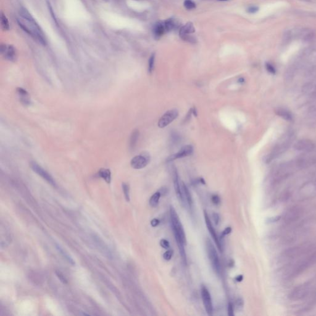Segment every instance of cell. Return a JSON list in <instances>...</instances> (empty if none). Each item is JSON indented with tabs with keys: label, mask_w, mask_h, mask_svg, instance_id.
Segmentation results:
<instances>
[{
	"label": "cell",
	"mask_w": 316,
	"mask_h": 316,
	"mask_svg": "<svg viewBox=\"0 0 316 316\" xmlns=\"http://www.w3.org/2000/svg\"><path fill=\"white\" fill-rule=\"evenodd\" d=\"M204 219H205V222H206V226H207V230H209L210 235H211L213 240L214 241V242L216 243V246L218 248V249L219 250V251H220L221 252L222 251V245H221V243L219 239V237L217 235V233L214 229V228L213 227V225L211 223V222H210V220L209 217V216L208 214H207V213L206 211L204 212Z\"/></svg>",
	"instance_id": "cell-8"
},
{
	"label": "cell",
	"mask_w": 316,
	"mask_h": 316,
	"mask_svg": "<svg viewBox=\"0 0 316 316\" xmlns=\"http://www.w3.org/2000/svg\"><path fill=\"white\" fill-rule=\"evenodd\" d=\"M201 294L203 300V303L204 307L206 309L207 314L209 315H212L213 312V302L210 294L208 290L206 288L205 286H202L201 288Z\"/></svg>",
	"instance_id": "cell-7"
},
{
	"label": "cell",
	"mask_w": 316,
	"mask_h": 316,
	"mask_svg": "<svg viewBox=\"0 0 316 316\" xmlns=\"http://www.w3.org/2000/svg\"><path fill=\"white\" fill-rule=\"evenodd\" d=\"M236 304L238 307H242L243 306V301L241 298H238L236 301Z\"/></svg>",
	"instance_id": "cell-39"
},
{
	"label": "cell",
	"mask_w": 316,
	"mask_h": 316,
	"mask_svg": "<svg viewBox=\"0 0 316 316\" xmlns=\"http://www.w3.org/2000/svg\"><path fill=\"white\" fill-rule=\"evenodd\" d=\"M1 24L2 29L4 30H8L9 29V24L8 19L5 15H4L3 13L1 15Z\"/></svg>",
	"instance_id": "cell-25"
},
{
	"label": "cell",
	"mask_w": 316,
	"mask_h": 316,
	"mask_svg": "<svg viewBox=\"0 0 316 316\" xmlns=\"http://www.w3.org/2000/svg\"><path fill=\"white\" fill-rule=\"evenodd\" d=\"M160 245L161 247H163L164 249H169L170 248V244H169V242L166 240V239H162L160 241Z\"/></svg>",
	"instance_id": "cell-29"
},
{
	"label": "cell",
	"mask_w": 316,
	"mask_h": 316,
	"mask_svg": "<svg viewBox=\"0 0 316 316\" xmlns=\"http://www.w3.org/2000/svg\"><path fill=\"white\" fill-rule=\"evenodd\" d=\"M179 116V111L177 109H171L167 111L158 121V127L160 128H164L169 125L175 119H176Z\"/></svg>",
	"instance_id": "cell-6"
},
{
	"label": "cell",
	"mask_w": 316,
	"mask_h": 316,
	"mask_svg": "<svg viewBox=\"0 0 316 316\" xmlns=\"http://www.w3.org/2000/svg\"><path fill=\"white\" fill-rule=\"evenodd\" d=\"M158 191L160 193L161 195H166L168 193V189L167 187H162Z\"/></svg>",
	"instance_id": "cell-38"
},
{
	"label": "cell",
	"mask_w": 316,
	"mask_h": 316,
	"mask_svg": "<svg viewBox=\"0 0 316 316\" xmlns=\"http://www.w3.org/2000/svg\"><path fill=\"white\" fill-rule=\"evenodd\" d=\"M294 148L300 151L310 152L314 150V145L310 140H301L295 143Z\"/></svg>",
	"instance_id": "cell-12"
},
{
	"label": "cell",
	"mask_w": 316,
	"mask_h": 316,
	"mask_svg": "<svg viewBox=\"0 0 316 316\" xmlns=\"http://www.w3.org/2000/svg\"><path fill=\"white\" fill-rule=\"evenodd\" d=\"M192 113L195 116H197V109L195 108H192Z\"/></svg>",
	"instance_id": "cell-41"
},
{
	"label": "cell",
	"mask_w": 316,
	"mask_h": 316,
	"mask_svg": "<svg viewBox=\"0 0 316 316\" xmlns=\"http://www.w3.org/2000/svg\"><path fill=\"white\" fill-rule=\"evenodd\" d=\"M173 256V251L172 250H168L166 252H165L163 254V257L166 261H170L172 259V257Z\"/></svg>",
	"instance_id": "cell-28"
},
{
	"label": "cell",
	"mask_w": 316,
	"mask_h": 316,
	"mask_svg": "<svg viewBox=\"0 0 316 316\" xmlns=\"http://www.w3.org/2000/svg\"><path fill=\"white\" fill-rule=\"evenodd\" d=\"M122 190L124 192V197L127 202L130 201V188L129 185L126 183H122Z\"/></svg>",
	"instance_id": "cell-24"
},
{
	"label": "cell",
	"mask_w": 316,
	"mask_h": 316,
	"mask_svg": "<svg viewBox=\"0 0 316 316\" xmlns=\"http://www.w3.org/2000/svg\"><path fill=\"white\" fill-rule=\"evenodd\" d=\"M170 219L175 240L177 241H183L186 244V235L182 224L176 210L172 206H170Z\"/></svg>",
	"instance_id": "cell-2"
},
{
	"label": "cell",
	"mask_w": 316,
	"mask_h": 316,
	"mask_svg": "<svg viewBox=\"0 0 316 316\" xmlns=\"http://www.w3.org/2000/svg\"><path fill=\"white\" fill-rule=\"evenodd\" d=\"M103 1H105V2H108V0H103Z\"/></svg>",
	"instance_id": "cell-46"
},
{
	"label": "cell",
	"mask_w": 316,
	"mask_h": 316,
	"mask_svg": "<svg viewBox=\"0 0 316 316\" xmlns=\"http://www.w3.org/2000/svg\"><path fill=\"white\" fill-rule=\"evenodd\" d=\"M213 218L214 222L216 224V225H217L218 223L219 222V214H217V213H213Z\"/></svg>",
	"instance_id": "cell-37"
},
{
	"label": "cell",
	"mask_w": 316,
	"mask_h": 316,
	"mask_svg": "<svg viewBox=\"0 0 316 316\" xmlns=\"http://www.w3.org/2000/svg\"><path fill=\"white\" fill-rule=\"evenodd\" d=\"M243 278V275H240L237 276V277H235V280L237 281V282H241V281H242Z\"/></svg>",
	"instance_id": "cell-40"
},
{
	"label": "cell",
	"mask_w": 316,
	"mask_h": 316,
	"mask_svg": "<svg viewBox=\"0 0 316 316\" xmlns=\"http://www.w3.org/2000/svg\"><path fill=\"white\" fill-rule=\"evenodd\" d=\"M231 232H232V228L230 227H228L222 232V236L224 237V236L229 235V234H230L231 233Z\"/></svg>",
	"instance_id": "cell-34"
},
{
	"label": "cell",
	"mask_w": 316,
	"mask_h": 316,
	"mask_svg": "<svg viewBox=\"0 0 316 316\" xmlns=\"http://www.w3.org/2000/svg\"><path fill=\"white\" fill-rule=\"evenodd\" d=\"M219 1H228V0H219Z\"/></svg>",
	"instance_id": "cell-44"
},
{
	"label": "cell",
	"mask_w": 316,
	"mask_h": 316,
	"mask_svg": "<svg viewBox=\"0 0 316 316\" xmlns=\"http://www.w3.org/2000/svg\"><path fill=\"white\" fill-rule=\"evenodd\" d=\"M160 221L157 219H153L151 221V225L153 227H157L158 225L160 224Z\"/></svg>",
	"instance_id": "cell-36"
},
{
	"label": "cell",
	"mask_w": 316,
	"mask_h": 316,
	"mask_svg": "<svg viewBox=\"0 0 316 316\" xmlns=\"http://www.w3.org/2000/svg\"><path fill=\"white\" fill-rule=\"evenodd\" d=\"M303 1H306V2H308V1H309V0H303Z\"/></svg>",
	"instance_id": "cell-45"
},
{
	"label": "cell",
	"mask_w": 316,
	"mask_h": 316,
	"mask_svg": "<svg viewBox=\"0 0 316 316\" xmlns=\"http://www.w3.org/2000/svg\"><path fill=\"white\" fill-rule=\"evenodd\" d=\"M138 137H139V131H138V130L135 129L132 133L130 139L129 146H130V148L131 150H133L135 148L137 142H138Z\"/></svg>",
	"instance_id": "cell-19"
},
{
	"label": "cell",
	"mask_w": 316,
	"mask_h": 316,
	"mask_svg": "<svg viewBox=\"0 0 316 316\" xmlns=\"http://www.w3.org/2000/svg\"><path fill=\"white\" fill-rule=\"evenodd\" d=\"M312 151L306 152L304 155H302L297 161L298 165L300 167H306L316 162V154H311Z\"/></svg>",
	"instance_id": "cell-11"
},
{
	"label": "cell",
	"mask_w": 316,
	"mask_h": 316,
	"mask_svg": "<svg viewBox=\"0 0 316 316\" xmlns=\"http://www.w3.org/2000/svg\"><path fill=\"white\" fill-rule=\"evenodd\" d=\"M154 60H155V55L153 53L150 56L148 61V72L150 74H151L153 69H154Z\"/></svg>",
	"instance_id": "cell-26"
},
{
	"label": "cell",
	"mask_w": 316,
	"mask_h": 316,
	"mask_svg": "<svg viewBox=\"0 0 316 316\" xmlns=\"http://www.w3.org/2000/svg\"><path fill=\"white\" fill-rule=\"evenodd\" d=\"M1 52L6 59L12 62L15 61L17 59V52L13 46L5 44L2 45Z\"/></svg>",
	"instance_id": "cell-9"
},
{
	"label": "cell",
	"mask_w": 316,
	"mask_h": 316,
	"mask_svg": "<svg viewBox=\"0 0 316 316\" xmlns=\"http://www.w3.org/2000/svg\"><path fill=\"white\" fill-rule=\"evenodd\" d=\"M182 191H183V194H184V195L185 197V198H186V200L187 201V203H188V206L191 207L192 204H193L192 198H191V194H190L188 188H187V185L183 182H182Z\"/></svg>",
	"instance_id": "cell-20"
},
{
	"label": "cell",
	"mask_w": 316,
	"mask_h": 316,
	"mask_svg": "<svg viewBox=\"0 0 316 316\" xmlns=\"http://www.w3.org/2000/svg\"><path fill=\"white\" fill-rule=\"evenodd\" d=\"M173 185H174V189L175 193H176L177 197L179 199V201L183 203V193L182 192L180 185L179 183V175L177 173V170L175 167L173 168Z\"/></svg>",
	"instance_id": "cell-14"
},
{
	"label": "cell",
	"mask_w": 316,
	"mask_h": 316,
	"mask_svg": "<svg viewBox=\"0 0 316 316\" xmlns=\"http://www.w3.org/2000/svg\"><path fill=\"white\" fill-rule=\"evenodd\" d=\"M56 275L58 276V278L61 281V282H62L63 284H67V279L66 278V277H64V275L61 272H60L59 271H56Z\"/></svg>",
	"instance_id": "cell-30"
},
{
	"label": "cell",
	"mask_w": 316,
	"mask_h": 316,
	"mask_svg": "<svg viewBox=\"0 0 316 316\" xmlns=\"http://www.w3.org/2000/svg\"><path fill=\"white\" fill-rule=\"evenodd\" d=\"M150 161V156L148 153H143L133 157L130 165L135 169H141L145 167Z\"/></svg>",
	"instance_id": "cell-4"
},
{
	"label": "cell",
	"mask_w": 316,
	"mask_h": 316,
	"mask_svg": "<svg viewBox=\"0 0 316 316\" xmlns=\"http://www.w3.org/2000/svg\"><path fill=\"white\" fill-rule=\"evenodd\" d=\"M16 92L21 103L25 106H30L31 104V100L29 93L25 90L23 89L22 88L20 87L17 88Z\"/></svg>",
	"instance_id": "cell-15"
},
{
	"label": "cell",
	"mask_w": 316,
	"mask_h": 316,
	"mask_svg": "<svg viewBox=\"0 0 316 316\" xmlns=\"http://www.w3.org/2000/svg\"><path fill=\"white\" fill-rule=\"evenodd\" d=\"M266 67L267 70L270 73H271V74H275V69L274 67L272 65H271V64L267 63L266 65Z\"/></svg>",
	"instance_id": "cell-33"
},
{
	"label": "cell",
	"mask_w": 316,
	"mask_h": 316,
	"mask_svg": "<svg viewBox=\"0 0 316 316\" xmlns=\"http://www.w3.org/2000/svg\"><path fill=\"white\" fill-rule=\"evenodd\" d=\"M228 315L229 316H234V306L231 303H229L228 305Z\"/></svg>",
	"instance_id": "cell-31"
},
{
	"label": "cell",
	"mask_w": 316,
	"mask_h": 316,
	"mask_svg": "<svg viewBox=\"0 0 316 316\" xmlns=\"http://www.w3.org/2000/svg\"><path fill=\"white\" fill-rule=\"evenodd\" d=\"M244 82V80L243 78H240L239 80H238V82L240 83H243Z\"/></svg>",
	"instance_id": "cell-43"
},
{
	"label": "cell",
	"mask_w": 316,
	"mask_h": 316,
	"mask_svg": "<svg viewBox=\"0 0 316 316\" xmlns=\"http://www.w3.org/2000/svg\"><path fill=\"white\" fill-rule=\"evenodd\" d=\"M185 8L188 10L193 9L196 8V4L192 0H185L183 3Z\"/></svg>",
	"instance_id": "cell-27"
},
{
	"label": "cell",
	"mask_w": 316,
	"mask_h": 316,
	"mask_svg": "<svg viewBox=\"0 0 316 316\" xmlns=\"http://www.w3.org/2000/svg\"><path fill=\"white\" fill-rule=\"evenodd\" d=\"M56 248L58 249V250L59 251V253H61V254L64 256V257L66 258V260H67L69 263H71V264L72 265H74V264H75V261L73 260V259H72L71 256H69V254H68L67 253H66V252L64 251L61 248V247H60V246L56 244Z\"/></svg>",
	"instance_id": "cell-23"
},
{
	"label": "cell",
	"mask_w": 316,
	"mask_h": 316,
	"mask_svg": "<svg viewBox=\"0 0 316 316\" xmlns=\"http://www.w3.org/2000/svg\"><path fill=\"white\" fill-rule=\"evenodd\" d=\"M164 24L166 32H169V31L173 30L174 29L177 28V27L178 25V24L176 22V21L173 19H169L166 20L164 22Z\"/></svg>",
	"instance_id": "cell-22"
},
{
	"label": "cell",
	"mask_w": 316,
	"mask_h": 316,
	"mask_svg": "<svg viewBox=\"0 0 316 316\" xmlns=\"http://www.w3.org/2000/svg\"><path fill=\"white\" fill-rule=\"evenodd\" d=\"M211 200H212V202L213 203V204H214L215 205H218L220 201L219 197L217 195H213L211 197Z\"/></svg>",
	"instance_id": "cell-32"
},
{
	"label": "cell",
	"mask_w": 316,
	"mask_h": 316,
	"mask_svg": "<svg viewBox=\"0 0 316 316\" xmlns=\"http://www.w3.org/2000/svg\"><path fill=\"white\" fill-rule=\"evenodd\" d=\"M195 32V29L191 22L187 23L186 25H183L180 30V37L184 40L189 41L190 42L191 40H192L191 37L189 36V35Z\"/></svg>",
	"instance_id": "cell-13"
},
{
	"label": "cell",
	"mask_w": 316,
	"mask_h": 316,
	"mask_svg": "<svg viewBox=\"0 0 316 316\" xmlns=\"http://www.w3.org/2000/svg\"><path fill=\"white\" fill-rule=\"evenodd\" d=\"M19 15L20 19H17L19 26L38 43L46 45V40L45 34L29 12L22 8L19 11Z\"/></svg>",
	"instance_id": "cell-1"
},
{
	"label": "cell",
	"mask_w": 316,
	"mask_h": 316,
	"mask_svg": "<svg viewBox=\"0 0 316 316\" xmlns=\"http://www.w3.org/2000/svg\"><path fill=\"white\" fill-rule=\"evenodd\" d=\"M276 114L280 117H282L284 119L286 120H291L292 119L291 114L285 109L284 108H278L276 110Z\"/></svg>",
	"instance_id": "cell-18"
},
{
	"label": "cell",
	"mask_w": 316,
	"mask_h": 316,
	"mask_svg": "<svg viewBox=\"0 0 316 316\" xmlns=\"http://www.w3.org/2000/svg\"><path fill=\"white\" fill-rule=\"evenodd\" d=\"M99 177L103 179L107 183H110L111 182V172L109 169L102 168L99 169L98 173Z\"/></svg>",
	"instance_id": "cell-17"
},
{
	"label": "cell",
	"mask_w": 316,
	"mask_h": 316,
	"mask_svg": "<svg viewBox=\"0 0 316 316\" xmlns=\"http://www.w3.org/2000/svg\"><path fill=\"white\" fill-rule=\"evenodd\" d=\"M199 182H200V183H203V184H204V185L206 183H205V181L204 180V179H203V178H200V179H199Z\"/></svg>",
	"instance_id": "cell-42"
},
{
	"label": "cell",
	"mask_w": 316,
	"mask_h": 316,
	"mask_svg": "<svg viewBox=\"0 0 316 316\" xmlns=\"http://www.w3.org/2000/svg\"><path fill=\"white\" fill-rule=\"evenodd\" d=\"M166 32V30L164 24L162 22L156 23L153 29V35H154V37L157 39L162 37Z\"/></svg>",
	"instance_id": "cell-16"
},
{
	"label": "cell",
	"mask_w": 316,
	"mask_h": 316,
	"mask_svg": "<svg viewBox=\"0 0 316 316\" xmlns=\"http://www.w3.org/2000/svg\"><path fill=\"white\" fill-rule=\"evenodd\" d=\"M161 195L159 191H157L151 197L150 200H149V204L150 206L152 207H155L157 206L158 203H159V201L160 199Z\"/></svg>",
	"instance_id": "cell-21"
},
{
	"label": "cell",
	"mask_w": 316,
	"mask_h": 316,
	"mask_svg": "<svg viewBox=\"0 0 316 316\" xmlns=\"http://www.w3.org/2000/svg\"><path fill=\"white\" fill-rule=\"evenodd\" d=\"M258 9H259L258 8L256 7V6H250V8H248L247 11H248L249 13L253 14V13L256 12L258 11Z\"/></svg>",
	"instance_id": "cell-35"
},
{
	"label": "cell",
	"mask_w": 316,
	"mask_h": 316,
	"mask_svg": "<svg viewBox=\"0 0 316 316\" xmlns=\"http://www.w3.org/2000/svg\"><path fill=\"white\" fill-rule=\"evenodd\" d=\"M193 152V148L192 146L190 145H186V146L182 147L178 153L170 156L167 158V161L170 162V161H172L175 160L180 159V158L187 157L188 156L191 155Z\"/></svg>",
	"instance_id": "cell-10"
},
{
	"label": "cell",
	"mask_w": 316,
	"mask_h": 316,
	"mask_svg": "<svg viewBox=\"0 0 316 316\" xmlns=\"http://www.w3.org/2000/svg\"><path fill=\"white\" fill-rule=\"evenodd\" d=\"M30 167L33 170V172L37 173L41 177H42L44 180H45L48 183L53 187H56V183L54 179L52 177L51 175L46 172L45 169H43L41 166H40L35 162L30 163Z\"/></svg>",
	"instance_id": "cell-5"
},
{
	"label": "cell",
	"mask_w": 316,
	"mask_h": 316,
	"mask_svg": "<svg viewBox=\"0 0 316 316\" xmlns=\"http://www.w3.org/2000/svg\"><path fill=\"white\" fill-rule=\"evenodd\" d=\"M206 250L214 271L217 275H219L221 272V267L219 256L213 243L209 238L206 240Z\"/></svg>",
	"instance_id": "cell-3"
}]
</instances>
